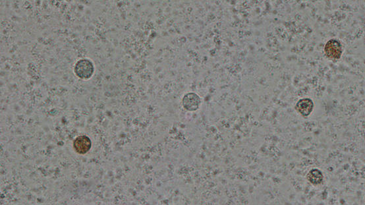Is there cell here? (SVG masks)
I'll return each instance as SVG.
<instances>
[{
	"label": "cell",
	"mask_w": 365,
	"mask_h": 205,
	"mask_svg": "<svg viewBox=\"0 0 365 205\" xmlns=\"http://www.w3.org/2000/svg\"><path fill=\"white\" fill-rule=\"evenodd\" d=\"M74 73L79 79L89 80L95 73V65L91 60L83 58L76 62L74 66Z\"/></svg>",
	"instance_id": "1"
},
{
	"label": "cell",
	"mask_w": 365,
	"mask_h": 205,
	"mask_svg": "<svg viewBox=\"0 0 365 205\" xmlns=\"http://www.w3.org/2000/svg\"><path fill=\"white\" fill-rule=\"evenodd\" d=\"M295 108L302 117H308L313 112L315 104L310 98H302L297 102Z\"/></svg>",
	"instance_id": "4"
},
{
	"label": "cell",
	"mask_w": 365,
	"mask_h": 205,
	"mask_svg": "<svg viewBox=\"0 0 365 205\" xmlns=\"http://www.w3.org/2000/svg\"><path fill=\"white\" fill-rule=\"evenodd\" d=\"M306 179L312 185L317 186L323 183L324 175L323 172L319 169H314L310 170L306 175Z\"/></svg>",
	"instance_id": "6"
},
{
	"label": "cell",
	"mask_w": 365,
	"mask_h": 205,
	"mask_svg": "<svg viewBox=\"0 0 365 205\" xmlns=\"http://www.w3.org/2000/svg\"><path fill=\"white\" fill-rule=\"evenodd\" d=\"M325 56L331 60L340 59L343 54V46L340 41L336 38H332L326 43L325 48Z\"/></svg>",
	"instance_id": "2"
},
{
	"label": "cell",
	"mask_w": 365,
	"mask_h": 205,
	"mask_svg": "<svg viewBox=\"0 0 365 205\" xmlns=\"http://www.w3.org/2000/svg\"><path fill=\"white\" fill-rule=\"evenodd\" d=\"M183 108L188 112H196L202 105V100L197 94L189 92L183 95L181 101Z\"/></svg>",
	"instance_id": "3"
},
{
	"label": "cell",
	"mask_w": 365,
	"mask_h": 205,
	"mask_svg": "<svg viewBox=\"0 0 365 205\" xmlns=\"http://www.w3.org/2000/svg\"><path fill=\"white\" fill-rule=\"evenodd\" d=\"M92 148L91 138L87 136H80L75 138L73 141V148L79 155H85Z\"/></svg>",
	"instance_id": "5"
}]
</instances>
